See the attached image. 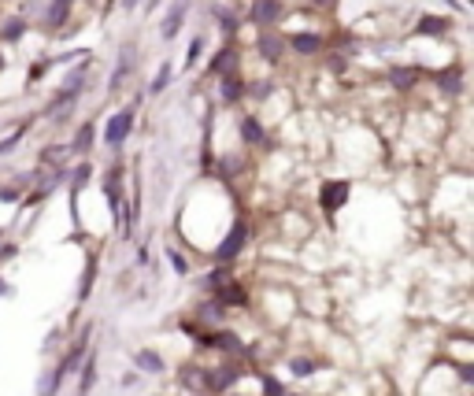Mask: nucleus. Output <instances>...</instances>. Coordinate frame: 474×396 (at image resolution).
Masks as SVG:
<instances>
[{"label": "nucleus", "mask_w": 474, "mask_h": 396, "mask_svg": "<svg viewBox=\"0 0 474 396\" xmlns=\"http://www.w3.org/2000/svg\"><path fill=\"white\" fill-rule=\"evenodd\" d=\"M319 363H311V359H293V374H311Z\"/></svg>", "instance_id": "obj_22"}, {"label": "nucleus", "mask_w": 474, "mask_h": 396, "mask_svg": "<svg viewBox=\"0 0 474 396\" xmlns=\"http://www.w3.org/2000/svg\"><path fill=\"white\" fill-rule=\"evenodd\" d=\"M167 82H170V60L164 63V67H159V74H156V82L148 85V93H152V96H156V93H164V89H167Z\"/></svg>", "instance_id": "obj_14"}, {"label": "nucleus", "mask_w": 474, "mask_h": 396, "mask_svg": "<svg viewBox=\"0 0 474 396\" xmlns=\"http://www.w3.org/2000/svg\"><path fill=\"white\" fill-rule=\"evenodd\" d=\"M167 260H170V267H175V271H178V274H189V263H186V260H182V255H178L175 249H170V252H167Z\"/></svg>", "instance_id": "obj_19"}, {"label": "nucleus", "mask_w": 474, "mask_h": 396, "mask_svg": "<svg viewBox=\"0 0 474 396\" xmlns=\"http://www.w3.org/2000/svg\"><path fill=\"white\" fill-rule=\"evenodd\" d=\"M19 34H23V19H12V23L4 26V37H8V41H15Z\"/></svg>", "instance_id": "obj_21"}, {"label": "nucleus", "mask_w": 474, "mask_h": 396, "mask_svg": "<svg viewBox=\"0 0 474 396\" xmlns=\"http://www.w3.org/2000/svg\"><path fill=\"white\" fill-rule=\"evenodd\" d=\"M263 389H267V396H282V385H278L274 378H267V381H263Z\"/></svg>", "instance_id": "obj_23"}, {"label": "nucleus", "mask_w": 474, "mask_h": 396, "mask_svg": "<svg viewBox=\"0 0 474 396\" xmlns=\"http://www.w3.org/2000/svg\"><path fill=\"white\" fill-rule=\"evenodd\" d=\"M252 93H256V96H267V93H271V85L260 82V85H252Z\"/></svg>", "instance_id": "obj_25"}, {"label": "nucleus", "mask_w": 474, "mask_h": 396, "mask_svg": "<svg viewBox=\"0 0 474 396\" xmlns=\"http://www.w3.org/2000/svg\"><path fill=\"white\" fill-rule=\"evenodd\" d=\"M319 200H322V208L326 211H337L344 200H349V181H326L319 192Z\"/></svg>", "instance_id": "obj_2"}, {"label": "nucleus", "mask_w": 474, "mask_h": 396, "mask_svg": "<svg viewBox=\"0 0 474 396\" xmlns=\"http://www.w3.org/2000/svg\"><path fill=\"white\" fill-rule=\"evenodd\" d=\"M297 52H304V56H311V52H319L322 48V37H315V34H297L293 41H289Z\"/></svg>", "instance_id": "obj_8"}, {"label": "nucleus", "mask_w": 474, "mask_h": 396, "mask_svg": "<svg viewBox=\"0 0 474 396\" xmlns=\"http://www.w3.org/2000/svg\"><path fill=\"white\" fill-rule=\"evenodd\" d=\"M448 30V19H437V15H426V19H419V26H415V34H445Z\"/></svg>", "instance_id": "obj_9"}, {"label": "nucleus", "mask_w": 474, "mask_h": 396, "mask_svg": "<svg viewBox=\"0 0 474 396\" xmlns=\"http://www.w3.org/2000/svg\"><path fill=\"white\" fill-rule=\"evenodd\" d=\"M445 4H452V8H463V4H456V0H445Z\"/></svg>", "instance_id": "obj_26"}, {"label": "nucleus", "mask_w": 474, "mask_h": 396, "mask_svg": "<svg viewBox=\"0 0 474 396\" xmlns=\"http://www.w3.org/2000/svg\"><path fill=\"white\" fill-rule=\"evenodd\" d=\"M415 78H419V71H389V82L396 85V89H407Z\"/></svg>", "instance_id": "obj_15"}, {"label": "nucleus", "mask_w": 474, "mask_h": 396, "mask_svg": "<svg viewBox=\"0 0 474 396\" xmlns=\"http://www.w3.org/2000/svg\"><path fill=\"white\" fill-rule=\"evenodd\" d=\"M134 363H137V370H152V374H159V370H164V363H159V356H156V352H137V356H134Z\"/></svg>", "instance_id": "obj_10"}, {"label": "nucleus", "mask_w": 474, "mask_h": 396, "mask_svg": "<svg viewBox=\"0 0 474 396\" xmlns=\"http://www.w3.org/2000/svg\"><path fill=\"white\" fill-rule=\"evenodd\" d=\"M278 15H282V4H278V0H256V4H252V19H256L260 26L274 23Z\"/></svg>", "instance_id": "obj_4"}, {"label": "nucleus", "mask_w": 474, "mask_h": 396, "mask_svg": "<svg viewBox=\"0 0 474 396\" xmlns=\"http://www.w3.org/2000/svg\"><path fill=\"white\" fill-rule=\"evenodd\" d=\"M130 126H134V108H126V111H119L112 123H107V134H104V141L107 145H123L126 137H130Z\"/></svg>", "instance_id": "obj_1"}, {"label": "nucleus", "mask_w": 474, "mask_h": 396, "mask_svg": "<svg viewBox=\"0 0 474 396\" xmlns=\"http://www.w3.org/2000/svg\"><path fill=\"white\" fill-rule=\"evenodd\" d=\"M0 67H4V60H0Z\"/></svg>", "instance_id": "obj_28"}, {"label": "nucleus", "mask_w": 474, "mask_h": 396, "mask_svg": "<svg viewBox=\"0 0 474 396\" xmlns=\"http://www.w3.org/2000/svg\"><path fill=\"white\" fill-rule=\"evenodd\" d=\"M260 52L271 63H278V56H282V37H278L274 30H263V34H260Z\"/></svg>", "instance_id": "obj_6"}, {"label": "nucleus", "mask_w": 474, "mask_h": 396, "mask_svg": "<svg viewBox=\"0 0 474 396\" xmlns=\"http://www.w3.org/2000/svg\"><path fill=\"white\" fill-rule=\"evenodd\" d=\"M186 12H189V0H178V4L167 12V19H164V30H159V34H164V41H170V37L178 34V26L186 23Z\"/></svg>", "instance_id": "obj_3"}, {"label": "nucleus", "mask_w": 474, "mask_h": 396, "mask_svg": "<svg viewBox=\"0 0 474 396\" xmlns=\"http://www.w3.org/2000/svg\"><path fill=\"white\" fill-rule=\"evenodd\" d=\"M241 93H245V82L237 78V74H222V100H226V104H234Z\"/></svg>", "instance_id": "obj_7"}, {"label": "nucleus", "mask_w": 474, "mask_h": 396, "mask_svg": "<svg viewBox=\"0 0 474 396\" xmlns=\"http://www.w3.org/2000/svg\"><path fill=\"white\" fill-rule=\"evenodd\" d=\"M89 385H93V359H89V367H85V378H82V393L89 389Z\"/></svg>", "instance_id": "obj_24"}, {"label": "nucleus", "mask_w": 474, "mask_h": 396, "mask_svg": "<svg viewBox=\"0 0 474 396\" xmlns=\"http://www.w3.org/2000/svg\"><path fill=\"white\" fill-rule=\"evenodd\" d=\"M241 244H245V222H237V226L226 233V244H219V252H215V255H219V260H230Z\"/></svg>", "instance_id": "obj_5"}, {"label": "nucleus", "mask_w": 474, "mask_h": 396, "mask_svg": "<svg viewBox=\"0 0 474 396\" xmlns=\"http://www.w3.org/2000/svg\"><path fill=\"white\" fill-rule=\"evenodd\" d=\"M200 48H204V41H200V37H193V45H189V52H186V67H193V63H197Z\"/></svg>", "instance_id": "obj_20"}, {"label": "nucleus", "mask_w": 474, "mask_h": 396, "mask_svg": "<svg viewBox=\"0 0 474 396\" xmlns=\"http://www.w3.org/2000/svg\"><path fill=\"white\" fill-rule=\"evenodd\" d=\"M230 60H234V48H222L219 56L211 60V74H230Z\"/></svg>", "instance_id": "obj_13"}, {"label": "nucleus", "mask_w": 474, "mask_h": 396, "mask_svg": "<svg viewBox=\"0 0 474 396\" xmlns=\"http://www.w3.org/2000/svg\"><path fill=\"white\" fill-rule=\"evenodd\" d=\"M93 145V126H82L78 130V141H74V152H85Z\"/></svg>", "instance_id": "obj_17"}, {"label": "nucleus", "mask_w": 474, "mask_h": 396, "mask_svg": "<svg viewBox=\"0 0 474 396\" xmlns=\"http://www.w3.org/2000/svg\"><path fill=\"white\" fill-rule=\"evenodd\" d=\"M23 134H26V126H19V130H15L12 137H4V141H0V156H4V152H12V148H15L19 141H23Z\"/></svg>", "instance_id": "obj_18"}, {"label": "nucleus", "mask_w": 474, "mask_h": 396, "mask_svg": "<svg viewBox=\"0 0 474 396\" xmlns=\"http://www.w3.org/2000/svg\"><path fill=\"white\" fill-rule=\"evenodd\" d=\"M0 293H4V282H0Z\"/></svg>", "instance_id": "obj_27"}, {"label": "nucleus", "mask_w": 474, "mask_h": 396, "mask_svg": "<svg viewBox=\"0 0 474 396\" xmlns=\"http://www.w3.org/2000/svg\"><path fill=\"white\" fill-rule=\"evenodd\" d=\"M219 300H222V304H245V289L226 285V289H219Z\"/></svg>", "instance_id": "obj_16"}, {"label": "nucleus", "mask_w": 474, "mask_h": 396, "mask_svg": "<svg viewBox=\"0 0 474 396\" xmlns=\"http://www.w3.org/2000/svg\"><path fill=\"white\" fill-rule=\"evenodd\" d=\"M463 74H459V67H452L448 74H441V89H448V93H463Z\"/></svg>", "instance_id": "obj_12"}, {"label": "nucleus", "mask_w": 474, "mask_h": 396, "mask_svg": "<svg viewBox=\"0 0 474 396\" xmlns=\"http://www.w3.org/2000/svg\"><path fill=\"white\" fill-rule=\"evenodd\" d=\"M241 134H245V141H249V145H263L267 141V134L256 126V119H245L241 123Z\"/></svg>", "instance_id": "obj_11"}]
</instances>
